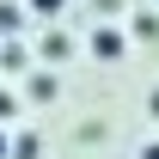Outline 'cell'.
Segmentation results:
<instances>
[{"label":"cell","mask_w":159,"mask_h":159,"mask_svg":"<svg viewBox=\"0 0 159 159\" xmlns=\"http://www.w3.org/2000/svg\"><path fill=\"white\" fill-rule=\"evenodd\" d=\"M92 55L98 61H122L129 55V37H122L116 25H104V31H92Z\"/></svg>","instance_id":"cell-1"},{"label":"cell","mask_w":159,"mask_h":159,"mask_svg":"<svg viewBox=\"0 0 159 159\" xmlns=\"http://www.w3.org/2000/svg\"><path fill=\"white\" fill-rule=\"evenodd\" d=\"M37 153H43L37 135H12V159H37Z\"/></svg>","instance_id":"cell-2"},{"label":"cell","mask_w":159,"mask_h":159,"mask_svg":"<svg viewBox=\"0 0 159 159\" xmlns=\"http://www.w3.org/2000/svg\"><path fill=\"white\" fill-rule=\"evenodd\" d=\"M0 67H12V74H19V67H31V61H25L19 43H6V49H0Z\"/></svg>","instance_id":"cell-3"},{"label":"cell","mask_w":159,"mask_h":159,"mask_svg":"<svg viewBox=\"0 0 159 159\" xmlns=\"http://www.w3.org/2000/svg\"><path fill=\"white\" fill-rule=\"evenodd\" d=\"M0 31H6V37L19 31V6H12V0H0Z\"/></svg>","instance_id":"cell-4"},{"label":"cell","mask_w":159,"mask_h":159,"mask_svg":"<svg viewBox=\"0 0 159 159\" xmlns=\"http://www.w3.org/2000/svg\"><path fill=\"white\" fill-rule=\"evenodd\" d=\"M31 6H37V12H49V19L61 12V0H31Z\"/></svg>","instance_id":"cell-5"},{"label":"cell","mask_w":159,"mask_h":159,"mask_svg":"<svg viewBox=\"0 0 159 159\" xmlns=\"http://www.w3.org/2000/svg\"><path fill=\"white\" fill-rule=\"evenodd\" d=\"M147 116L159 122V86H153V92H147Z\"/></svg>","instance_id":"cell-6"},{"label":"cell","mask_w":159,"mask_h":159,"mask_svg":"<svg viewBox=\"0 0 159 159\" xmlns=\"http://www.w3.org/2000/svg\"><path fill=\"white\" fill-rule=\"evenodd\" d=\"M6 116H12V98H6V92H0V122H6Z\"/></svg>","instance_id":"cell-7"},{"label":"cell","mask_w":159,"mask_h":159,"mask_svg":"<svg viewBox=\"0 0 159 159\" xmlns=\"http://www.w3.org/2000/svg\"><path fill=\"white\" fill-rule=\"evenodd\" d=\"M141 159H159V141H147V147H141Z\"/></svg>","instance_id":"cell-8"},{"label":"cell","mask_w":159,"mask_h":159,"mask_svg":"<svg viewBox=\"0 0 159 159\" xmlns=\"http://www.w3.org/2000/svg\"><path fill=\"white\" fill-rule=\"evenodd\" d=\"M0 159H12V141H6V135H0Z\"/></svg>","instance_id":"cell-9"}]
</instances>
